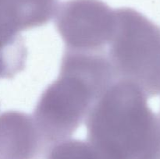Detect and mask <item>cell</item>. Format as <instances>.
I'll return each mask as SVG.
<instances>
[{
	"instance_id": "cell-1",
	"label": "cell",
	"mask_w": 160,
	"mask_h": 159,
	"mask_svg": "<svg viewBox=\"0 0 160 159\" xmlns=\"http://www.w3.org/2000/svg\"><path fill=\"white\" fill-rule=\"evenodd\" d=\"M115 81L106 55L65 49L59 77L42 94L33 115L47 145L70 138Z\"/></svg>"
},
{
	"instance_id": "cell-2",
	"label": "cell",
	"mask_w": 160,
	"mask_h": 159,
	"mask_svg": "<svg viewBox=\"0 0 160 159\" xmlns=\"http://www.w3.org/2000/svg\"><path fill=\"white\" fill-rule=\"evenodd\" d=\"M148 97L129 81L117 80L95 101L87 118V140L102 159H138L160 130Z\"/></svg>"
},
{
	"instance_id": "cell-3",
	"label": "cell",
	"mask_w": 160,
	"mask_h": 159,
	"mask_svg": "<svg viewBox=\"0 0 160 159\" xmlns=\"http://www.w3.org/2000/svg\"><path fill=\"white\" fill-rule=\"evenodd\" d=\"M115 12V31L106 54L116 81L135 84L148 98L159 94L160 27L131 8Z\"/></svg>"
},
{
	"instance_id": "cell-4",
	"label": "cell",
	"mask_w": 160,
	"mask_h": 159,
	"mask_svg": "<svg viewBox=\"0 0 160 159\" xmlns=\"http://www.w3.org/2000/svg\"><path fill=\"white\" fill-rule=\"evenodd\" d=\"M65 49L106 54L116 26V12L102 0H68L56 14Z\"/></svg>"
},
{
	"instance_id": "cell-5",
	"label": "cell",
	"mask_w": 160,
	"mask_h": 159,
	"mask_svg": "<svg viewBox=\"0 0 160 159\" xmlns=\"http://www.w3.org/2000/svg\"><path fill=\"white\" fill-rule=\"evenodd\" d=\"M49 151L32 116L17 111L0 114V159H46Z\"/></svg>"
},
{
	"instance_id": "cell-6",
	"label": "cell",
	"mask_w": 160,
	"mask_h": 159,
	"mask_svg": "<svg viewBox=\"0 0 160 159\" xmlns=\"http://www.w3.org/2000/svg\"><path fill=\"white\" fill-rule=\"evenodd\" d=\"M0 8L20 33L49 22L56 14L59 0H0Z\"/></svg>"
},
{
	"instance_id": "cell-7",
	"label": "cell",
	"mask_w": 160,
	"mask_h": 159,
	"mask_svg": "<svg viewBox=\"0 0 160 159\" xmlns=\"http://www.w3.org/2000/svg\"><path fill=\"white\" fill-rule=\"evenodd\" d=\"M0 54L25 65L28 57L23 39L0 9Z\"/></svg>"
},
{
	"instance_id": "cell-8",
	"label": "cell",
	"mask_w": 160,
	"mask_h": 159,
	"mask_svg": "<svg viewBox=\"0 0 160 159\" xmlns=\"http://www.w3.org/2000/svg\"><path fill=\"white\" fill-rule=\"evenodd\" d=\"M46 159H102L88 140L67 139L53 145Z\"/></svg>"
},
{
	"instance_id": "cell-9",
	"label": "cell",
	"mask_w": 160,
	"mask_h": 159,
	"mask_svg": "<svg viewBox=\"0 0 160 159\" xmlns=\"http://www.w3.org/2000/svg\"><path fill=\"white\" fill-rule=\"evenodd\" d=\"M23 68V65L0 54V78L13 77L17 73L22 71Z\"/></svg>"
},
{
	"instance_id": "cell-10",
	"label": "cell",
	"mask_w": 160,
	"mask_h": 159,
	"mask_svg": "<svg viewBox=\"0 0 160 159\" xmlns=\"http://www.w3.org/2000/svg\"><path fill=\"white\" fill-rule=\"evenodd\" d=\"M138 159H160V130Z\"/></svg>"
},
{
	"instance_id": "cell-11",
	"label": "cell",
	"mask_w": 160,
	"mask_h": 159,
	"mask_svg": "<svg viewBox=\"0 0 160 159\" xmlns=\"http://www.w3.org/2000/svg\"><path fill=\"white\" fill-rule=\"evenodd\" d=\"M159 119H160V113H159Z\"/></svg>"
}]
</instances>
